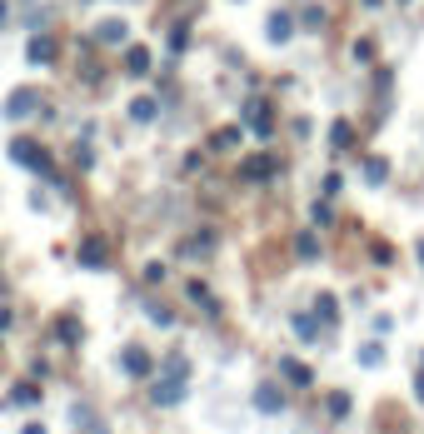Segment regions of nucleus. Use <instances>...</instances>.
<instances>
[{
  "label": "nucleus",
  "mask_w": 424,
  "mask_h": 434,
  "mask_svg": "<svg viewBox=\"0 0 424 434\" xmlns=\"http://www.w3.org/2000/svg\"><path fill=\"white\" fill-rule=\"evenodd\" d=\"M30 60H35V65L56 60V45H50V40H30Z\"/></svg>",
  "instance_id": "1a4fd4ad"
},
{
  "label": "nucleus",
  "mask_w": 424,
  "mask_h": 434,
  "mask_svg": "<svg viewBox=\"0 0 424 434\" xmlns=\"http://www.w3.org/2000/svg\"><path fill=\"white\" fill-rule=\"evenodd\" d=\"M35 105H40V95H35V90H15V95L6 100V115H11V120H20V115H30V110H35Z\"/></svg>",
  "instance_id": "f03ea898"
},
{
  "label": "nucleus",
  "mask_w": 424,
  "mask_h": 434,
  "mask_svg": "<svg viewBox=\"0 0 424 434\" xmlns=\"http://www.w3.org/2000/svg\"><path fill=\"white\" fill-rule=\"evenodd\" d=\"M255 404H259V409H270V414H280V409H285V395H280V390H270V385H264V390L255 395Z\"/></svg>",
  "instance_id": "423d86ee"
},
{
  "label": "nucleus",
  "mask_w": 424,
  "mask_h": 434,
  "mask_svg": "<svg viewBox=\"0 0 424 434\" xmlns=\"http://www.w3.org/2000/svg\"><path fill=\"white\" fill-rule=\"evenodd\" d=\"M125 369H130V374H145V369H150V355H140V350H125Z\"/></svg>",
  "instance_id": "f8f14e48"
},
{
  "label": "nucleus",
  "mask_w": 424,
  "mask_h": 434,
  "mask_svg": "<svg viewBox=\"0 0 424 434\" xmlns=\"http://www.w3.org/2000/svg\"><path fill=\"white\" fill-rule=\"evenodd\" d=\"M285 374H290V379H300V385H309V369H304V364H295V359H285Z\"/></svg>",
  "instance_id": "f3484780"
},
{
  "label": "nucleus",
  "mask_w": 424,
  "mask_h": 434,
  "mask_svg": "<svg viewBox=\"0 0 424 434\" xmlns=\"http://www.w3.org/2000/svg\"><path fill=\"white\" fill-rule=\"evenodd\" d=\"M419 400H424V379H419Z\"/></svg>",
  "instance_id": "aec40b11"
},
{
  "label": "nucleus",
  "mask_w": 424,
  "mask_h": 434,
  "mask_svg": "<svg viewBox=\"0 0 424 434\" xmlns=\"http://www.w3.org/2000/svg\"><path fill=\"white\" fill-rule=\"evenodd\" d=\"M130 120H140V125L155 120V100H135V105H130Z\"/></svg>",
  "instance_id": "ddd939ff"
},
{
  "label": "nucleus",
  "mask_w": 424,
  "mask_h": 434,
  "mask_svg": "<svg viewBox=\"0 0 424 434\" xmlns=\"http://www.w3.org/2000/svg\"><path fill=\"white\" fill-rule=\"evenodd\" d=\"M290 30H295V20H290L285 11H275V15H270V40H275V45H285V40H290Z\"/></svg>",
  "instance_id": "39448f33"
},
{
  "label": "nucleus",
  "mask_w": 424,
  "mask_h": 434,
  "mask_svg": "<svg viewBox=\"0 0 424 434\" xmlns=\"http://www.w3.org/2000/svg\"><path fill=\"white\" fill-rule=\"evenodd\" d=\"M364 6H369V11H380V0H364Z\"/></svg>",
  "instance_id": "6ab92c4d"
},
{
  "label": "nucleus",
  "mask_w": 424,
  "mask_h": 434,
  "mask_svg": "<svg viewBox=\"0 0 424 434\" xmlns=\"http://www.w3.org/2000/svg\"><path fill=\"white\" fill-rule=\"evenodd\" d=\"M130 70H135V75L150 70V50H130Z\"/></svg>",
  "instance_id": "4468645a"
},
{
  "label": "nucleus",
  "mask_w": 424,
  "mask_h": 434,
  "mask_svg": "<svg viewBox=\"0 0 424 434\" xmlns=\"http://www.w3.org/2000/svg\"><path fill=\"white\" fill-rule=\"evenodd\" d=\"M80 264H85V269L105 264V245H100V240H85V250H80Z\"/></svg>",
  "instance_id": "6e6552de"
},
{
  "label": "nucleus",
  "mask_w": 424,
  "mask_h": 434,
  "mask_svg": "<svg viewBox=\"0 0 424 434\" xmlns=\"http://www.w3.org/2000/svg\"><path fill=\"white\" fill-rule=\"evenodd\" d=\"M419 255H424V250H419Z\"/></svg>",
  "instance_id": "412c9836"
},
{
  "label": "nucleus",
  "mask_w": 424,
  "mask_h": 434,
  "mask_svg": "<svg viewBox=\"0 0 424 434\" xmlns=\"http://www.w3.org/2000/svg\"><path fill=\"white\" fill-rule=\"evenodd\" d=\"M11 160H15V165H25V170H35V175H50V155L35 140H11Z\"/></svg>",
  "instance_id": "f257e3e1"
},
{
  "label": "nucleus",
  "mask_w": 424,
  "mask_h": 434,
  "mask_svg": "<svg viewBox=\"0 0 424 434\" xmlns=\"http://www.w3.org/2000/svg\"><path fill=\"white\" fill-rule=\"evenodd\" d=\"M300 255L314 260V255H320V240H314V235H300Z\"/></svg>",
  "instance_id": "dca6fc26"
},
{
  "label": "nucleus",
  "mask_w": 424,
  "mask_h": 434,
  "mask_svg": "<svg viewBox=\"0 0 424 434\" xmlns=\"http://www.w3.org/2000/svg\"><path fill=\"white\" fill-rule=\"evenodd\" d=\"M245 125H250L255 135H270V130H275V125H270V110H264V105H255V100L245 105Z\"/></svg>",
  "instance_id": "7ed1b4c3"
},
{
  "label": "nucleus",
  "mask_w": 424,
  "mask_h": 434,
  "mask_svg": "<svg viewBox=\"0 0 424 434\" xmlns=\"http://www.w3.org/2000/svg\"><path fill=\"white\" fill-rule=\"evenodd\" d=\"M95 35H100V40H110V45H120V40L130 35V25H125V20H100Z\"/></svg>",
  "instance_id": "20e7f679"
},
{
  "label": "nucleus",
  "mask_w": 424,
  "mask_h": 434,
  "mask_svg": "<svg viewBox=\"0 0 424 434\" xmlns=\"http://www.w3.org/2000/svg\"><path fill=\"white\" fill-rule=\"evenodd\" d=\"M245 175H250V180H270V175H275V160H270V155L250 160V165H245Z\"/></svg>",
  "instance_id": "0eeeda50"
},
{
  "label": "nucleus",
  "mask_w": 424,
  "mask_h": 434,
  "mask_svg": "<svg viewBox=\"0 0 424 434\" xmlns=\"http://www.w3.org/2000/svg\"><path fill=\"white\" fill-rule=\"evenodd\" d=\"M180 395H185V390H180V385H170V379H165V385H155V404H175Z\"/></svg>",
  "instance_id": "9d476101"
},
{
  "label": "nucleus",
  "mask_w": 424,
  "mask_h": 434,
  "mask_svg": "<svg viewBox=\"0 0 424 434\" xmlns=\"http://www.w3.org/2000/svg\"><path fill=\"white\" fill-rule=\"evenodd\" d=\"M364 175H369V185H380V180L390 175V165H385V160H369V170H364Z\"/></svg>",
  "instance_id": "2eb2a0df"
},
{
  "label": "nucleus",
  "mask_w": 424,
  "mask_h": 434,
  "mask_svg": "<svg viewBox=\"0 0 424 434\" xmlns=\"http://www.w3.org/2000/svg\"><path fill=\"white\" fill-rule=\"evenodd\" d=\"M295 330H300V335L309 340V335H314V319H309V314H295Z\"/></svg>",
  "instance_id": "a211bd4d"
},
{
  "label": "nucleus",
  "mask_w": 424,
  "mask_h": 434,
  "mask_svg": "<svg viewBox=\"0 0 424 434\" xmlns=\"http://www.w3.org/2000/svg\"><path fill=\"white\" fill-rule=\"evenodd\" d=\"M330 145H335V150H345V145H354V130H349V125L340 120V125L330 130Z\"/></svg>",
  "instance_id": "9b49d317"
}]
</instances>
